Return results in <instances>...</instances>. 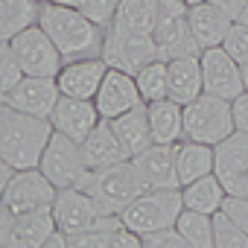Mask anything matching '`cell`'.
<instances>
[{"mask_svg": "<svg viewBox=\"0 0 248 248\" xmlns=\"http://www.w3.org/2000/svg\"><path fill=\"white\" fill-rule=\"evenodd\" d=\"M38 24H41V30L53 38V44H56L59 53L64 56V62L102 56L105 27H99L82 6H67V3L41 0Z\"/></svg>", "mask_w": 248, "mask_h": 248, "instance_id": "cell-1", "label": "cell"}, {"mask_svg": "<svg viewBox=\"0 0 248 248\" xmlns=\"http://www.w3.org/2000/svg\"><path fill=\"white\" fill-rule=\"evenodd\" d=\"M53 132L50 117L24 114L0 102V158H6L15 170L38 167Z\"/></svg>", "mask_w": 248, "mask_h": 248, "instance_id": "cell-2", "label": "cell"}, {"mask_svg": "<svg viewBox=\"0 0 248 248\" xmlns=\"http://www.w3.org/2000/svg\"><path fill=\"white\" fill-rule=\"evenodd\" d=\"M236 132L233 126V108L231 99H222L216 93H199L193 102L184 105V138L199 143H222Z\"/></svg>", "mask_w": 248, "mask_h": 248, "instance_id": "cell-3", "label": "cell"}, {"mask_svg": "<svg viewBox=\"0 0 248 248\" xmlns=\"http://www.w3.org/2000/svg\"><path fill=\"white\" fill-rule=\"evenodd\" d=\"M82 190H88L105 213H123L146 187L135 170V161L129 158V161H120L105 170H91Z\"/></svg>", "mask_w": 248, "mask_h": 248, "instance_id": "cell-4", "label": "cell"}, {"mask_svg": "<svg viewBox=\"0 0 248 248\" xmlns=\"http://www.w3.org/2000/svg\"><path fill=\"white\" fill-rule=\"evenodd\" d=\"M181 210H184L181 187H164V190H143L120 216L126 222V228H132L143 236V233H152L158 228L175 225Z\"/></svg>", "mask_w": 248, "mask_h": 248, "instance_id": "cell-5", "label": "cell"}, {"mask_svg": "<svg viewBox=\"0 0 248 248\" xmlns=\"http://www.w3.org/2000/svg\"><path fill=\"white\" fill-rule=\"evenodd\" d=\"M38 167L59 190L62 187H82L88 181V175H91L79 140H73V138H67L62 132H53Z\"/></svg>", "mask_w": 248, "mask_h": 248, "instance_id": "cell-6", "label": "cell"}, {"mask_svg": "<svg viewBox=\"0 0 248 248\" xmlns=\"http://www.w3.org/2000/svg\"><path fill=\"white\" fill-rule=\"evenodd\" d=\"M9 44L18 56V64H21L24 76H53L56 79L59 70L64 67V56L59 53L53 38L41 30V24H32V27L21 30Z\"/></svg>", "mask_w": 248, "mask_h": 248, "instance_id": "cell-7", "label": "cell"}, {"mask_svg": "<svg viewBox=\"0 0 248 248\" xmlns=\"http://www.w3.org/2000/svg\"><path fill=\"white\" fill-rule=\"evenodd\" d=\"M102 59H105L108 67L138 73L143 64L158 59V41H155L152 32H123V30L105 27Z\"/></svg>", "mask_w": 248, "mask_h": 248, "instance_id": "cell-8", "label": "cell"}, {"mask_svg": "<svg viewBox=\"0 0 248 248\" xmlns=\"http://www.w3.org/2000/svg\"><path fill=\"white\" fill-rule=\"evenodd\" d=\"M59 187L41 172V167H30V170H18L3 193L6 210L15 213H30V210H53Z\"/></svg>", "mask_w": 248, "mask_h": 248, "instance_id": "cell-9", "label": "cell"}, {"mask_svg": "<svg viewBox=\"0 0 248 248\" xmlns=\"http://www.w3.org/2000/svg\"><path fill=\"white\" fill-rule=\"evenodd\" d=\"M213 172L228 196H248V132H233L216 143Z\"/></svg>", "mask_w": 248, "mask_h": 248, "instance_id": "cell-10", "label": "cell"}, {"mask_svg": "<svg viewBox=\"0 0 248 248\" xmlns=\"http://www.w3.org/2000/svg\"><path fill=\"white\" fill-rule=\"evenodd\" d=\"M93 105H96L102 120H114L120 114L143 105V96H140L135 73L120 70V67H108L105 79H102V85H99V91L93 96Z\"/></svg>", "mask_w": 248, "mask_h": 248, "instance_id": "cell-11", "label": "cell"}, {"mask_svg": "<svg viewBox=\"0 0 248 248\" xmlns=\"http://www.w3.org/2000/svg\"><path fill=\"white\" fill-rule=\"evenodd\" d=\"M202 59V76H204V91L216 93L222 99H236L242 88V70L233 56L225 53V47H204L199 53Z\"/></svg>", "mask_w": 248, "mask_h": 248, "instance_id": "cell-12", "label": "cell"}, {"mask_svg": "<svg viewBox=\"0 0 248 248\" xmlns=\"http://www.w3.org/2000/svg\"><path fill=\"white\" fill-rule=\"evenodd\" d=\"M59 96H62V91H59V82L53 76H21V82L9 93H3V102L24 111V114L50 117Z\"/></svg>", "mask_w": 248, "mask_h": 248, "instance_id": "cell-13", "label": "cell"}, {"mask_svg": "<svg viewBox=\"0 0 248 248\" xmlns=\"http://www.w3.org/2000/svg\"><path fill=\"white\" fill-rule=\"evenodd\" d=\"M132 161L146 190L181 187L178 167H175V143H152L143 152H138Z\"/></svg>", "mask_w": 248, "mask_h": 248, "instance_id": "cell-14", "label": "cell"}, {"mask_svg": "<svg viewBox=\"0 0 248 248\" xmlns=\"http://www.w3.org/2000/svg\"><path fill=\"white\" fill-rule=\"evenodd\" d=\"M99 111L93 105V99H79V96H59L53 114H50V123H53V129L73 138V140H85L93 129H96V123H99Z\"/></svg>", "mask_w": 248, "mask_h": 248, "instance_id": "cell-15", "label": "cell"}, {"mask_svg": "<svg viewBox=\"0 0 248 248\" xmlns=\"http://www.w3.org/2000/svg\"><path fill=\"white\" fill-rule=\"evenodd\" d=\"M105 59L102 56H91V59H73V62H64V67L59 70L56 82H59V91L64 96H79V99H93L102 79H105Z\"/></svg>", "mask_w": 248, "mask_h": 248, "instance_id": "cell-16", "label": "cell"}, {"mask_svg": "<svg viewBox=\"0 0 248 248\" xmlns=\"http://www.w3.org/2000/svg\"><path fill=\"white\" fill-rule=\"evenodd\" d=\"M56 216L53 210H30V213H15L3 242L0 245H12V248H44L50 233L56 231Z\"/></svg>", "mask_w": 248, "mask_h": 248, "instance_id": "cell-17", "label": "cell"}, {"mask_svg": "<svg viewBox=\"0 0 248 248\" xmlns=\"http://www.w3.org/2000/svg\"><path fill=\"white\" fill-rule=\"evenodd\" d=\"M82 146V155H85V164L88 170H105V167H114L120 161H129V152L123 149L111 120H99L96 129L79 143Z\"/></svg>", "mask_w": 248, "mask_h": 248, "instance_id": "cell-18", "label": "cell"}, {"mask_svg": "<svg viewBox=\"0 0 248 248\" xmlns=\"http://www.w3.org/2000/svg\"><path fill=\"white\" fill-rule=\"evenodd\" d=\"M187 24L199 50H204V47H222L228 30L233 27V18L225 15L219 6H213L210 0H204V3H196L187 9Z\"/></svg>", "mask_w": 248, "mask_h": 248, "instance_id": "cell-19", "label": "cell"}, {"mask_svg": "<svg viewBox=\"0 0 248 248\" xmlns=\"http://www.w3.org/2000/svg\"><path fill=\"white\" fill-rule=\"evenodd\" d=\"M152 35L158 41V59H164V62H172L178 56L202 53L196 38H193V32H190L187 12H181V15H161V21H158Z\"/></svg>", "mask_w": 248, "mask_h": 248, "instance_id": "cell-20", "label": "cell"}, {"mask_svg": "<svg viewBox=\"0 0 248 248\" xmlns=\"http://www.w3.org/2000/svg\"><path fill=\"white\" fill-rule=\"evenodd\" d=\"M167 70H170V99L187 105L199 93H204V76H202V59H199V53L178 56V59L167 62Z\"/></svg>", "mask_w": 248, "mask_h": 248, "instance_id": "cell-21", "label": "cell"}, {"mask_svg": "<svg viewBox=\"0 0 248 248\" xmlns=\"http://www.w3.org/2000/svg\"><path fill=\"white\" fill-rule=\"evenodd\" d=\"M149 126H152V140L155 143H178L184 138V105L164 96L155 102H146Z\"/></svg>", "mask_w": 248, "mask_h": 248, "instance_id": "cell-22", "label": "cell"}, {"mask_svg": "<svg viewBox=\"0 0 248 248\" xmlns=\"http://www.w3.org/2000/svg\"><path fill=\"white\" fill-rule=\"evenodd\" d=\"M111 126L123 143V149L129 152V158H135L138 152H143L146 146H152V126H149V114H146V102L126 111V114H120L111 120Z\"/></svg>", "mask_w": 248, "mask_h": 248, "instance_id": "cell-23", "label": "cell"}, {"mask_svg": "<svg viewBox=\"0 0 248 248\" xmlns=\"http://www.w3.org/2000/svg\"><path fill=\"white\" fill-rule=\"evenodd\" d=\"M213 164H216V146L187 140V138H181L175 143V167H178L181 187L202 178V175H207V172H213Z\"/></svg>", "mask_w": 248, "mask_h": 248, "instance_id": "cell-24", "label": "cell"}, {"mask_svg": "<svg viewBox=\"0 0 248 248\" xmlns=\"http://www.w3.org/2000/svg\"><path fill=\"white\" fill-rule=\"evenodd\" d=\"M158 21H161L158 0H120L108 27L123 32H155Z\"/></svg>", "mask_w": 248, "mask_h": 248, "instance_id": "cell-25", "label": "cell"}, {"mask_svg": "<svg viewBox=\"0 0 248 248\" xmlns=\"http://www.w3.org/2000/svg\"><path fill=\"white\" fill-rule=\"evenodd\" d=\"M181 199H184V207H190V210L216 213V210H222L228 193H225L222 181L216 178V172H207V175H202V178L184 184V187H181Z\"/></svg>", "mask_w": 248, "mask_h": 248, "instance_id": "cell-26", "label": "cell"}, {"mask_svg": "<svg viewBox=\"0 0 248 248\" xmlns=\"http://www.w3.org/2000/svg\"><path fill=\"white\" fill-rule=\"evenodd\" d=\"M41 0H0V38L12 41L21 30L38 24Z\"/></svg>", "mask_w": 248, "mask_h": 248, "instance_id": "cell-27", "label": "cell"}, {"mask_svg": "<svg viewBox=\"0 0 248 248\" xmlns=\"http://www.w3.org/2000/svg\"><path fill=\"white\" fill-rule=\"evenodd\" d=\"M175 228L181 231L190 248H213V213L184 207L175 219Z\"/></svg>", "mask_w": 248, "mask_h": 248, "instance_id": "cell-28", "label": "cell"}, {"mask_svg": "<svg viewBox=\"0 0 248 248\" xmlns=\"http://www.w3.org/2000/svg\"><path fill=\"white\" fill-rule=\"evenodd\" d=\"M135 79H138V88H140L143 102H155V99L170 96V70H167V62L164 59H155L149 64H143L135 73Z\"/></svg>", "mask_w": 248, "mask_h": 248, "instance_id": "cell-29", "label": "cell"}, {"mask_svg": "<svg viewBox=\"0 0 248 248\" xmlns=\"http://www.w3.org/2000/svg\"><path fill=\"white\" fill-rule=\"evenodd\" d=\"M213 248H248V233L225 210L213 213Z\"/></svg>", "mask_w": 248, "mask_h": 248, "instance_id": "cell-30", "label": "cell"}, {"mask_svg": "<svg viewBox=\"0 0 248 248\" xmlns=\"http://www.w3.org/2000/svg\"><path fill=\"white\" fill-rule=\"evenodd\" d=\"M21 76H24V70L18 64V56L12 50V44L0 38V93H9L21 82Z\"/></svg>", "mask_w": 248, "mask_h": 248, "instance_id": "cell-31", "label": "cell"}, {"mask_svg": "<svg viewBox=\"0 0 248 248\" xmlns=\"http://www.w3.org/2000/svg\"><path fill=\"white\" fill-rule=\"evenodd\" d=\"M222 47H225V53H228V56H233L239 64H245V62H248V24L233 21V27L228 30V35H225Z\"/></svg>", "mask_w": 248, "mask_h": 248, "instance_id": "cell-32", "label": "cell"}, {"mask_svg": "<svg viewBox=\"0 0 248 248\" xmlns=\"http://www.w3.org/2000/svg\"><path fill=\"white\" fill-rule=\"evenodd\" d=\"M143 248H187V239L181 236V231L175 225H170V228L143 233Z\"/></svg>", "mask_w": 248, "mask_h": 248, "instance_id": "cell-33", "label": "cell"}, {"mask_svg": "<svg viewBox=\"0 0 248 248\" xmlns=\"http://www.w3.org/2000/svg\"><path fill=\"white\" fill-rule=\"evenodd\" d=\"M117 6H120V0H85V3H82V9H85L99 27H108V24H111Z\"/></svg>", "mask_w": 248, "mask_h": 248, "instance_id": "cell-34", "label": "cell"}, {"mask_svg": "<svg viewBox=\"0 0 248 248\" xmlns=\"http://www.w3.org/2000/svg\"><path fill=\"white\" fill-rule=\"evenodd\" d=\"M222 210L231 213V216L242 225V231L248 233V196H228L225 204H222Z\"/></svg>", "mask_w": 248, "mask_h": 248, "instance_id": "cell-35", "label": "cell"}, {"mask_svg": "<svg viewBox=\"0 0 248 248\" xmlns=\"http://www.w3.org/2000/svg\"><path fill=\"white\" fill-rule=\"evenodd\" d=\"M231 108H233V126H236V132H248V91H242L231 102Z\"/></svg>", "mask_w": 248, "mask_h": 248, "instance_id": "cell-36", "label": "cell"}, {"mask_svg": "<svg viewBox=\"0 0 248 248\" xmlns=\"http://www.w3.org/2000/svg\"><path fill=\"white\" fill-rule=\"evenodd\" d=\"M213 6H219L225 15H231L233 21H239V15H242V9H245V3L248 0H210Z\"/></svg>", "mask_w": 248, "mask_h": 248, "instance_id": "cell-37", "label": "cell"}, {"mask_svg": "<svg viewBox=\"0 0 248 248\" xmlns=\"http://www.w3.org/2000/svg\"><path fill=\"white\" fill-rule=\"evenodd\" d=\"M15 172H18V170H15L6 158H0V199H3V193H6V187H9V181H12Z\"/></svg>", "mask_w": 248, "mask_h": 248, "instance_id": "cell-38", "label": "cell"}, {"mask_svg": "<svg viewBox=\"0 0 248 248\" xmlns=\"http://www.w3.org/2000/svg\"><path fill=\"white\" fill-rule=\"evenodd\" d=\"M9 222H12V213L6 210V204H3V202H0V242H3V233H6Z\"/></svg>", "mask_w": 248, "mask_h": 248, "instance_id": "cell-39", "label": "cell"}, {"mask_svg": "<svg viewBox=\"0 0 248 248\" xmlns=\"http://www.w3.org/2000/svg\"><path fill=\"white\" fill-rule=\"evenodd\" d=\"M239 70H242V88L248 91V62H245V64H239Z\"/></svg>", "mask_w": 248, "mask_h": 248, "instance_id": "cell-40", "label": "cell"}, {"mask_svg": "<svg viewBox=\"0 0 248 248\" xmlns=\"http://www.w3.org/2000/svg\"><path fill=\"white\" fill-rule=\"evenodd\" d=\"M239 21H242V24H248V3H245V9H242V15H239Z\"/></svg>", "mask_w": 248, "mask_h": 248, "instance_id": "cell-41", "label": "cell"}, {"mask_svg": "<svg viewBox=\"0 0 248 248\" xmlns=\"http://www.w3.org/2000/svg\"><path fill=\"white\" fill-rule=\"evenodd\" d=\"M184 3L187 6H196V3H204V0H184Z\"/></svg>", "mask_w": 248, "mask_h": 248, "instance_id": "cell-42", "label": "cell"}, {"mask_svg": "<svg viewBox=\"0 0 248 248\" xmlns=\"http://www.w3.org/2000/svg\"><path fill=\"white\" fill-rule=\"evenodd\" d=\"M0 102H3V93H0Z\"/></svg>", "mask_w": 248, "mask_h": 248, "instance_id": "cell-43", "label": "cell"}]
</instances>
